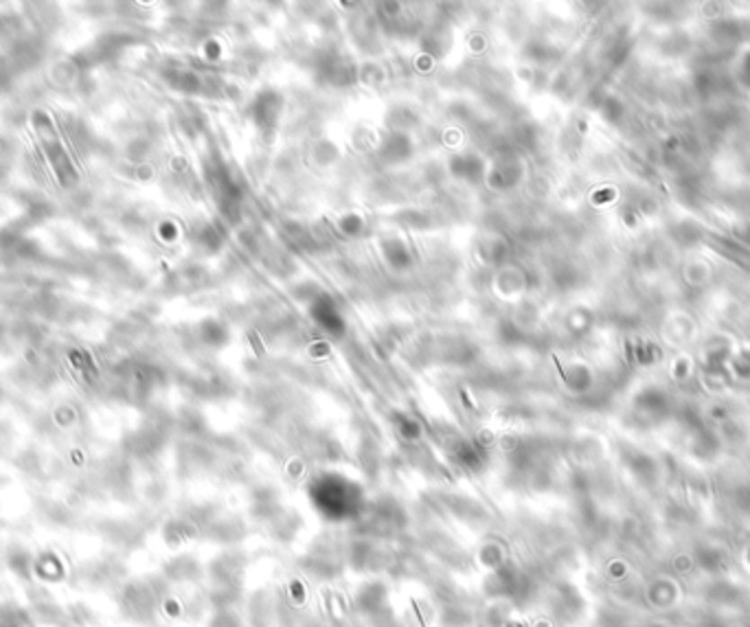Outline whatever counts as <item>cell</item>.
Wrapping results in <instances>:
<instances>
[{"label": "cell", "mask_w": 750, "mask_h": 627, "mask_svg": "<svg viewBox=\"0 0 750 627\" xmlns=\"http://www.w3.org/2000/svg\"><path fill=\"white\" fill-rule=\"evenodd\" d=\"M250 340H253V343H254V349H257V354H263L262 345H259V336L257 334H250Z\"/></svg>", "instance_id": "obj_1"}]
</instances>
